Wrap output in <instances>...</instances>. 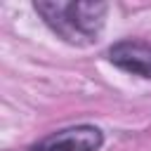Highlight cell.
<instances>
[{
  "instance_id": "1",
  "label": "cell",
  "mask_w": 151,
  "mask_h": 151,
  "mask_svg": "<svg viewBox=\"0 0 151 151\" xmlns=\"http://www.w3.org/2000/svg\"><path fill=\"white\" fill-rule=\"evenodd\" d=\"M33 9L64 42L85 47L92 45L104 31L109 5L85 0H38L33 2Z\"/></svg>"
},
{
  "instance_id": "3",
  "label": "cell",
  "mask_w": 151,
  "mask_h": 151,
  "mask_svg": "<svg viewBox=\"0 0 151 151\" xmlns=\"http://www.w3.org/2000/svg\"><path fill=\"white\" fill-rule=\"evenodd\" d=\"M106 57L113 66H118L120 71L151 80V45L144 40H134V38H125L113 42L106 50Z\"/></svg>"
},
{
  "instance_id": "2",
  "label": "cell",
  "mask_w": 151,
  "mask_h": 151,
  "mask_svg": "<svg viewBox=\"0 0 151 151\" xmlns=\"http://www.w3.org/2000/svg\"><path fill=\"white\" fill-rule=\"evenodd\" d=\"M101 144H104V132L97 125L83 123L50 132L40 142L31 144L28 151H99Z\"/></svg>"
}]
</instances>
